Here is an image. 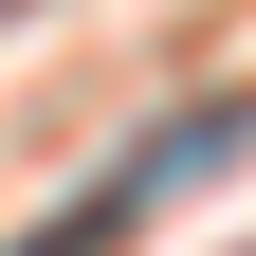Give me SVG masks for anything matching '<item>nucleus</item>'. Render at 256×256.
Segmentation results:
<instances>
[{
	"label": "nucleus",
	"instance_id": "f257e3e1",
	"mask_svg": "<svg viewBox=\"0 0 256 256\" xmlns=\"http://www.w3.org/2000/svg\"><path fill=\"white\" fill-rule=\"evenodd\" d=\"M238 146H256V92H238V110H202V128H165V146H128V165L92 183V202H55L18 256H128V238H146V220H165L202 165H238Z\"/></svg>",
	"mask_w": 256,
	"mask_h": 256
}]
</instances>
